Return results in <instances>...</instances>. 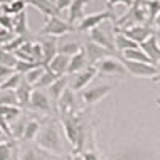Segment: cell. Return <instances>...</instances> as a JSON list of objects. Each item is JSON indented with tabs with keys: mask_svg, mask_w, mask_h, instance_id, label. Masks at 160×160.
I'll return each instance as SVG.
<instances>
[{
	"mask_svg": "<svg viewBox=\"0 0 160 160\" xmlns=\"http://www.w3.org/2000/svg\"><path fill=\"white\" fill-rule=\"evenodd\" d=\"M106 21H117L115 13L112 11V8H108L104 11H98V13H91V15L83 16V19L78 22V26H75V31L78 32H90L91 29L99 28V26Z\"/></svg>",
	"mask_w": 160,
	"mask_h": 160,
	"instance_id": "obj_2",
	"label": "cell"
},
{
	"mask_svg": "<svg viewBox=\"0 0 160 160\" xmlns=\"http://www.w3.org/2000/svg\"><path fill=\"white\" fill-rule=\"evenodd\" d=\"M155 68H157V69H158V72H160V62H158V64L155 66Z\"/></svg>",
	"mask_w": 160,
	"mask_h": 160,
	"instance_id": "obj_45",
	"label": "cell"
},
{
	"mask_svg": "<svg viewBox=\"0 0 160 160\" xmlns=\"http://www.w3.org/2000/svg\"><path fill=\"white\" fill-rule=\"evenodd\" d=\"M146 8H148V26L152 28V22L160 13V0H144Z\"/></svg>",
	"mask_w": 160,
	"mask_h": 160,
	"instance_id": "obj_28",
	"label": "cell"
},
{
	"mask_svg": "<svg viewBox=\"0 0 160 160\" xmlns=\"http://www.w3.org/2000/svg\"><path fill=\"white\" fill-rule=\"evenodd\" d=\"M40 48H42V66L47 68L48 62L58 55V38L56 37H40Z\"/></svg>",
	"mask_w": 160,
	"mask_h": 160,
	"instance_id": "obj_12",
	"label": "cell"
},
{
	"mask_svg": "<svg viewBox=\"0 0 160 160\" xmlns=\"http://www.w3.org/2000/svg\"><path fill=\"white\" fill-rule=\"evenodd\" d=\"M139 45L135 43L133 40H130L128 37H125L122 32H117L114 31V48L120 53H123L125 50H130V48H138Z\"/></svg>",
	"mask_w": 160,
	"mask_h": 160,
	"instance_id": "obj_25",
	"label": "cell"
},
{
	"mask_svg": "<svg viewBox=\"0 0 160 160\" xmlns=\"http://www.w3.org/2000/svg\"><path fill=\"white\" fill-rule=\"evenodd\" d=\"M108 2V8H112L115 5H123L127 8H130L133 5V0H106Z\"/></svg>",
	"mask_w": 160,
	"mask_h": 160,
	"instance_id": "obj_38",
	"label": "cell"
},
{
	"mask_svg": "<svg viewBox=\"0 0 160 160\" xmlns=\"http://www.w3.org/2000/svg\"><path fill=\"white\" fill-rule=\"evenodd\" d=\"M0 28H3V29L11 32V28H13V26H11V16L0 13Z\"/></svg>",
	"mask_w": 160,
	"mask_h": 160,
	"instance_id": "obj_37",
	"label": "cell"
},
{
	"mask_svg": "<svg viewBox=\"0 0 160 160\" xmlns=\"http://www.w3.org/2000/svg\"><path fill=\"white\" fill-rule=\"evenodd\" d=\"M38 130H40V122H37L35 118H31L29 117V120L26 122V127L22 130V135H21L19 141H22V142L34 141L35 136H37V133H38Z\"/></svg>",
	"mask_w": 160,
	"mask_h": 160,
	"instance_id": "obj_23",
	"label": "cell"
},
{
	"mask_svg": "<svg viewBox=\"0 0 160 160\" xmlns=\"http://www.w3.org/2000/svg\"><path fill=\"white\" fill-rule=\"evenodd\" d=\"M56 109L59 111L61 118L77 114V98H75V93L71 88L64 90V93L61 95V98L56 102Z\"/></svg>",
	"mask_w": 160,
	"mask_h": 160,
	"instance_id": "obj_6",
	"label": "cell"
},
{
	"mask_svg": "<svg viewBox=\"0 0 160 160\" xmlns=\"http://www.w3.org/2000/svg\"><path fill=\"white\" fill-rule=\"evenodd\" d=\"M35 146L47 154L51 155H64V142L61 136V128L56 122L47 120L43 125H40V130L35 136Z\"/></svg>",
	"mask_w": 160,
	"mask_h": 160,
	"instance_id": "obj_1",
	"label": "cell"
},
{
	"mask_svg": "<svg viewBox=\"0 0 160 160\" xmlns=\"http://www.w3.org/2000/svg\"><path fill=\"white\" fill-rule=\"evenodd\" d=\"M135 2H136V0H135Z\"/></svg>",
	"mask_w": 160,
	"mask_h": 160,
	"instance_id": "obj_49",
	"label": "cell"
},
{
	"mask_svg": "<svg viewBox=\"0 0 160 160\" xmlns=\"http://www.w3.org/2000/svg\"><path fill=\"white\" fill-rule=\"evenodd\" d=\"M0 106H18V98L15 90H0Z\"/></svg>",
	"mask_w": 160,
	"mask_h": 160,
	"instance_id": "obj_29",
	"label": "cell"
},
{
	"mask_svg": "<svg viewBox=\"0 0 160 160\" xmlns=\"http://www.w3.org/2000/svg\"><path fill=\"white\" fill-rule=\"evenodd\" d=\"M58 78V75L56 74H53L51 71H48L47 68H45V72L42 74V77L38 78V82L34 85V88L35 90H42V88H48L53 82H55V80Z\"/></svg>",
	"mask_w": 160,
	"mask_h": 160,
	"instance_id": "obj_30",
	"label": "cell"
},
{
	"mask_svg": "<svg viewBox=\"0 0 160 160\" xmlns=\"http://www.w3.org/2000/svg\"><path fill=\"white\" fill-rule=\"evenodd\" d=\"M18 160H48V158L47 152L38 149L37 146H31V148H26L21 152H18Z\"/></svg>",
	"mask_w": 160,
	"mask_h": 160,
	"instance_id": "obj_24",
	"label": "cell"
},
{
	"mask_svg": "<svg viewBox=\"0 0 160 160\" xmlns=\"http://www.w3.org/2000/svg\"><path fill=\"white\" fill-rule=\"evenodd\" d=\"M82 43L78 40L69 38V34H66L62 37H58V55H66V56H74L75 53L82 50Z\"/></svg>",
	"mask_w": 160,
	"mask_h": 160,
	"instance_id": "obj_15",
	"label": "cell"
},
{
	"mask_svg": "<svg viewBox=\"0 0 160 160\" xmlns=\"http://www.w3.org/2000/svg\"><path fill=\"white\" fill-rule=\"evenodd\" d=\"M11 74H15V69H10V68H5V66H0V83L5 82V80Z\"/></svg>",
	"mask_w": 160,
	"mask_h": 160,
	"instance_id": "obj_39",
	"label": "cell"
},
{
	"mask_svg": "<svg viewBox=\"0 0 160 160\" xmlns=\"http://www.w3.org/2000/svg\"><path fill=\"white\" fill-rule=\"evenodd\" d=\"M50 2H53V3H55V2H56V0H50Z\"/></svg>",
	"mask_w": 160,
	"mask_h": 160,
	"instance_id": "obj_46",
	"label": "cell"
},
{
	"mask_svg": "<svg viewBox=\"0 0 160 160\" xmlns=\"http://www.w3.org/2000/svg\"><path fill=\"white\" fill-rule=\"evenodd\" d=\"M88 34H90V38H91L93 43H96V45H99V47H102V48H106V50L115 53V48H114V37L109 35L108 32L101 28V26H99V28L91 29Z\"/></svg>",
	"mask_w": 160,
	"mask_h": 160,
	"instance_id": "obj_13",
	"label": "cell"
},
{
	"mask_svg": "<svg viewBox=\"0 0 160 160\" xmlns=\"http://www.w3.org/2000/svg\"><path fill=\"white\" fill-rule=\"evenodd\" d=\"M112 85L109 83H102V85H96V87H91V88H85L82 90V101L85 106H93L99 102L102 98H106L112 91Z\"/></svg>",
	"mask_w": 160,
	"mask_h": 160,
	"instance_id": "obj_7",
	"label": "cell"
},
{
	"mask_svg": "<svg viewBox=\"0 0 160 160\" xmlns=\"http://www.w3.org/2000/svg\"><path fill=\"white\" fill-rule=\"evenodd\" d=\"M5 141H13V139H10L5 133H3V130L0 128V142H5Z\"/></svg>",
	"mask_w": 160,
	"mask_h": 160,
	"instance_id": "obj_42",
	"label": "cell"
},
{
	"mask_svg": "<svg viewBox=\"0 0 160 160\" xmlns=\"http://www.w3.org/2000/svg\"><path fill=\"white\" fill-rule=\"evenodd\" d=\"M10 2H11V0H10Z\"/></svg>",
	"mask_w": 160,
	"mask_h": 160,
	"instance_id": "obj_48",
	"label": "cell"
},
{
	"mask_svg": "<svg viewBox=\"0 0 160 160\" xmlns=\"http://www.w3.org/2000/svg\"><path fill=\"white\" fill-rule=\"evenodd\" d=\"M82 160H102L95 151H82L78 154Z\"/></svg>",
	"mask_w": 160,
	"mask_h": 160,
	"instance_id": "obj_36",
	"label": "cell"
},
{
	"mask_svg": "<svg viewBox=\"0 0 160 160\" xmlns=\"http://www.w3.org/2000/svg\"><path fill=\"white\" fill-rule=\"evenodd\" d=\"M0 160H18V149L13 141L0 142Z\"/></svg>",
	"mask_w": 160,
	"mask_h": 160,
	"instance_id": "obj_27",
	"label": "cell"
},
{
	"mask_svg": "<svg viewBox=\"0 0 160 160\" xmlns=\"http://www.w3.org/2000/svg\"><path fill=\"white\" fill-rule=\"evenodd\" d=\"M43 72H45V68H43V66H38V68H34V69H31L29 72H26V74L22 75V78L34 88V85L38 82V78L42 77Z\"/></svg>",
	"mask_w": 160,
	"mask_h": 160,
	"instance_id": "obj_32",
	"label": "cell"
},
{
	"mask_svg": "<svg viewBox=\"0 0 160 160\" xmlns=\"http://www.w3.org/2000/svg\"><path fill=\"white\" fill-rule=\"evenodd\" d=\"M75 32V28L71 26L68 21L61 19L59 16H51L47 18V22L43 24V28L40 29V37H62L66 34Z\"/></svg>",
	"mask_w": 160,
	"mask_h": 160,
	"instance_id": "obj_3",
	"label": "cell"
},
{
	"mask_svg": "<svg viewBox=\"0 0 160 160\" xmlns=\"http://www.w3.org/2000/svg\"><path fill=\"white\" fill-rule=\"evenodd\" d=\"M40 64H37V62H29V61H19L18 59V62H16V66H15V72H19V74H26V72H29L31 69H34V68H38Z\"/></svg>",
	"mask_w": 160,
	"mask_h": 160,
	"instance_id": "obj_34",
	"label": "cell"
},
{
	"mask_svg": "<svg viewBox=\"0 0 160 160\" xmlns=\"http://www.w3.org/2000/svg\"><path fill=\"white\" fill-rule=\"evenodd\" d=\"M32 87L26 82V80L22 78L21 80V83L18 85V88L15 90L16 91V98H18V104H19V108H26V106H29V99H31V93H32Z\"/></svg>",
	"mask_w": 160,
	"mask_h": 160,
	"instance_id": "obj_22",
	"label": "cell"
},
{
	"mask_svg": "<svg viewBox=\"0 0 160 160\" xmlns=\"http://www.w3.org/2000/svg\"><path fill=\"white\" fill-rule=\"evenodd\" d=\"M117 32H122L125 37H128L130 40H133L135 43H142L146 38H149L154 32V29L151 28V26L148 24H141V26H133V28H128V29H122V31H118V29H114Z\"/></svg>",
	"mask_w": 160,
	"mask_h": 160,
	"instance_id": "obj_11",
	"label": "cell"
},
{
	"mask_svg": "<svg viewBox=\"0 0 160 160\" xmlns=\"http://www.w3.org/2000/svg\"><path fill=\"white\" fill-rule=\"evenodd\" d=\"M26 3L32 5L34 8H37L43 16L51 18V16H59V11L56 10L55 3L50 2V0H26Z\"/></svg>",
	"mask_w": 160,
	"mask_h": 160,
	"instance_id": "obj_21",
	"label": "cell"
},
{
	"mask_svg": "<svg viewBox=\"0 0 160 160\" xmlns=\"http://www.w3.org/2000/svg\"><path fill=\"white\" fill-rule=\"evenodd\" d=\"M69 56H66V55H56L55 58H53L48 66H47V69L51 71L53 74H56L58 77L61 75H68V66H69Z\"/></svg>",
	"mask_w": 160,
	"mask_h": 160,
	"instance_id": "obj_19",
	"label": "cell"
},
{
	"mask_svg": "<svg viewBox=\"0 0 160 160\" xmlns=\"http://www.w3.org/2000/svg\"><path fill=\"white\" fill-rule=\"evenodd\" d=\"M139 48L146 53V56L151 59L152 64H158L160 62V45H158V40L155 37V34H152L149 38H146L142 43H139Z\"/></svg>",
	"mask_w": 160,
	"mask_h": 160,
	"instance_id": "obj_14",
	"label": "cell"
},
{
	"mask_svg": "<svg viewBox=\"0 0 160 160\" xmlns=\"http://www.w3.org/2000/svg\"><path fill=\"white\" fill-rule=\"evenodd\" d=\"M95 68H96L98 74H102V75H115V77H125L127 75V69L123 68L122 61L118 58H112V56L99 61Z\"/></svg>",
	"mask_w": 160,
	"mask_h": 160,
	"instance_id": "obj_5",
	"label": "cell"
},
{
	"mask_svg": "<svg viewBox=\"0 0 160 160\" xmlns=\"http://www.w3.org/2000/svg\"><path fill=\"white\" fill-rule=\"evenodd\" d=\"M83 51H85V56H87V61H88V66H96L99 61L106 59V58H109L112 56L114 53L109 51V50H106L96 43H93V42H87L83 45Z\"/></svg>",
	"mask_w": 160,
	"mask_h": 160,
	"instance_id": "obj_10",
	"label": "cell"
},
{
	"mask_svg": "<svg viewBox=\"0 0 160 160\" xmlns=\"http://www.w3.org/2000/svg\"><path fill=\"white\" fill-rule=\"evenodd\" d=\"M72 2H74V0H56L55 7H56L58 11H62V10H66V8H69Z\"/></svg>",
	"mask_w": 160,
	"mask_h": 160,
	"instance_id": "obj_40",
	"label": "cell"
},
{
	"mask_svg": "<svg viewBox=\"0 0 160 160\" xmlns=\"http://www.w3.org/2000/svg\"><path fill=\"white\" fill-rule=\"evenodd\" d=\"M154 26H155V29H154V32H155V37H157V40H160V13L157 15V18L154 19V22H152Z\"/></svg>",
	"mask_w": 160,
	"mask_h": 160,
	"instance_id": "obj_41",
	"label": "cell"
},
{
	"mask_svg": "<svg viewBox=\"0 0 160 160\" xmlns=\"http://www.w3.org/2000/svg\"><path fill=\"white\" fill-rule=\"evenodd\" d=\"M11 32L16 37H24L29 34V26H28V13L21 11L18 15L11 16Z\"/></svg>",
	"mask_w": 160,
	"mask_h": 160,
	"instance_id": "obj_16",
	"label": "cell"
},
{
	"mask_svg": "<svg viewBox=\"0 0 160 160\" xmlns=\"http://www.w3.org/2000/svg\"><path fill=\"white\" fill-rule=\"evenodd\" d=\"M68 85H69V75H61V77H58L55 82H53L50 87H48V90H50V96H51V104L56 108V102H58V99L61 98V95L64 93V90L68 88Z\"/></svg>",
	"mask_w": 160,
	"mask_h": 160,
	"instance_id": "obj_17",
	"label": "cell"
},
{
	"mask_svg": "<svg viewBox=\"0 0 160 160\" xmlns=\"http://www.w3.org/2000/svg\"><path fill=\"white\" fill-rule=\"evenodd\" d=\"M151 80H152V82H155V83H158V82H160V72H158L155 77H152Z\"/></svg>",
	"mask_w": 160,
	"mask_h": 160,
	"instance_id": "obj_43",
	"label": "cell"
},
{
	"mask_svg": "<svg viewBox=\"0 0 160 160\" xmlns=\"http://www.w3.org/2000/svg\"><path fill=\"white\" fill-rule=\"evenodd\" d=\"M16 62H18V58L15 56V53L0 48V66H5V68L15 69Z\"/></svg>",
	"mask_w": 160,
	"mask_h": 160,
	"instance_id": "obj_31",
	"label": "cell"
},
{
	"mask_svg": "<svg viewBox=\"0 0 160 160\" xmlns=\"http://www.w3.org/2000/svg\"><path fill=\"white\" fill-rule=\"evenodd\" d=\"M13 37H15V34L3 29V28H0V47H3L5 43H8L10 40H13Z\"/></svg>",
	"mask_w": 160,
	"mask_h": 160,
	"instance_id": "obj_35",
	"label": "cell"
},
{
	"mask_svg": "<svg viewBox=\"0 0 160 160\" xmlns=\"http://www.w3.org/2000/svg\"><path fill=\"white\" fill-rule=\"evenodd\" d=\"M87 0H74V2L71 3V7L68 8L69 10V16H68V22L71 24V26H74L75 28V24H77V21L80 22L83 19V13H85V7H87Z\"/></svg>",
	"mask_w": 160,
	"mask_h": 160,
	"instance_id": "obj_18",
	"label": "cell"
},
{
	"mask_svg": "<svg viewBox=\"0 0 160 160\" xmlns=\"http://www.w3.org/2000/svg\"><path fill=\"white\" fill-rule=\"evenodd\" d=\"M88 68V61H87V56H85V51H83V47L78 53H75L74 56H71L69 59V66H68V75H74L80 71H83Z\"/></svg>",
	"mask_w": 160,
	"mask_h": 160,
	"instance_id": "obj_20",
	"label": "cell"
},
{
	"mask_svg": "<svg viewBox=\"0 0 160 160\" xmlns=\"http://www.w3.org/2000/svg\"><path fill=\"white\" fill-rule=\"evenodd\" d=\"M122 61L123 68L127 69V74H131L133 77L138 78H152L158 74V69L155 68V64L151 62H136V61H128L123 58H118Z\"/></svg>",
	"mask_w": 160,
	"mask_h": 160,
	"instance_id": "obj_4",
	"label": "cell"
},
{
	"mask_svg": "<svg viewBox=\"0 0 160 160\" xmlns=\"http://www.w3.org/2000/svg\"><path fill=\"white\" fill-rule=\"evenodd\" d=\"M21 80H22V74H19V72L11 74L5 82L0 83V90H16L18 85L21 83Z\"/></svg>",
	"mask_w": 160,
	"mask_h": 160,
	"instance_id": "obj_33",
	"label": "cell"
},
{
	"mask_svg": "<svg viewBox=\"0 0 160 160\" xmlns=\"http://www.w3.org/2000/svg\"><path fill=\"white\" fill-rule=\"evenodd\" d=\"M155 102H157V106L160 108V98H157V101H155Z\"/></svg>",
	"mask_w": 160,
	"mask_h": 160,
	"instance_id": "obj_44",
	"label": "cell"
},
{
	"mask_svg": "<svg viewBox=\"0 0 160 160\" xmlns=\"http://www.w3.org/2000/svg\"><path fill=\"white\" fill-rule=\"evenodd\" d=\"M96 75H98V71H96L95 66H88L87 69L74 74L72 82H71V90L72 91H82V90H85L91 83V80H95Z\"/></svg>",
	"mask_w": 160,
	"mask_h": 160,
	"instance_id": "obj_9",
	"label": "cell"
},
{
	"mask_svg": "<svg viewBox=\"0 0 160 160\" xmlns=\"http://www.w3.org/2000/svg\"><path fill=\"white\" fill-rule=\"evenodd\" d=\"M29 108L35 112L40 114H51V108L53 104L50 101V96L47 93H43L42 90H32L31 93V99H29Z\"/></svg>",
	"mask_w": 160,
	"mask_h": 160,
	"instance_id": "obj_8",
	"label": "cell"
},
{
	"mask_svg": "<svg viewBox=\"0 0 160 160\" xmlns=\"http://www.w3.org/2000/svg\"><path fill=\"white\" fill-rule=\"evenodd\" d=\"M120 58L128 59V61H136V62H151V59L146 56V53L138 47V48H130L125 50L123 53H120ZM152 64V62H151Z\"/></svg>",
	"mask_w": 160,
	"mask_h": 160,
	"instance_id": "obj_26",
	"label": "cell"
},
{
	"mask_svg": "<svg viewBox=\"0 0 160 160\" xmlns=\"http://www.w3.org/2000/svg\"><path fill=\"white\" fill-rule=\"evenodd\" d=\"M87 2H90V0H87Z\"/></svg>",
	"mask_w": 160,
	"mask_h": 160,
	"instance_id": "obj_47",
	"label": "cell"
}]
</instances>
